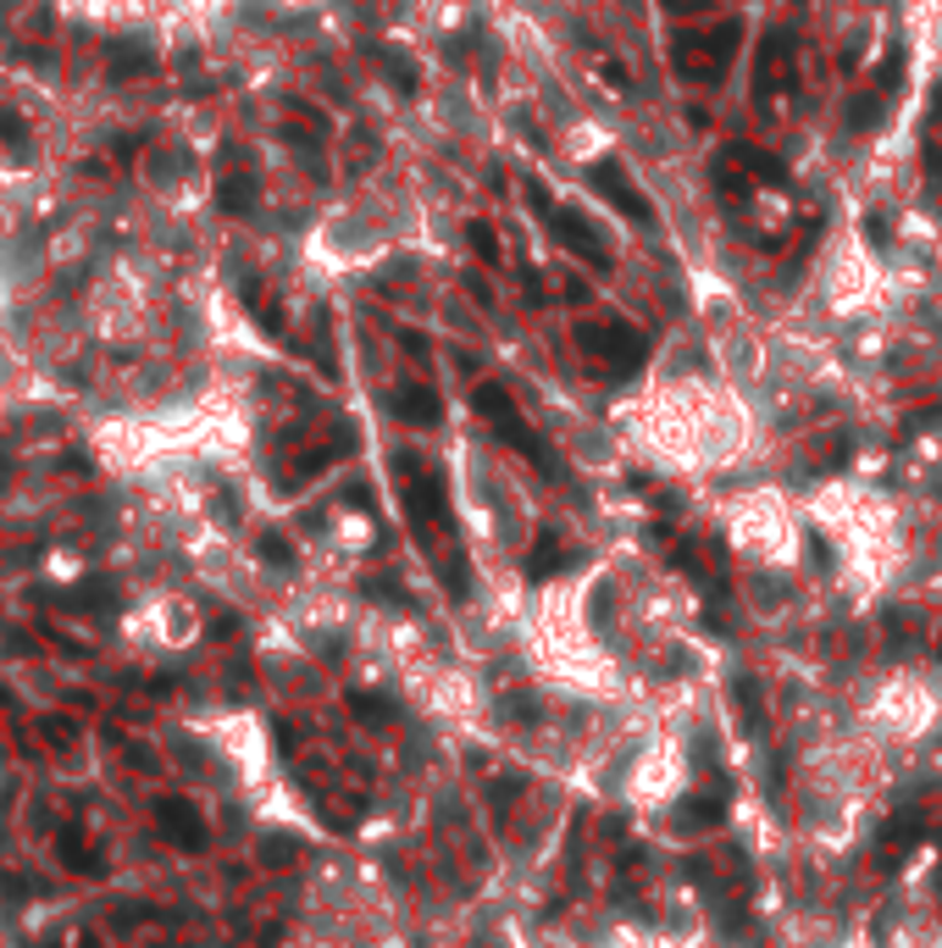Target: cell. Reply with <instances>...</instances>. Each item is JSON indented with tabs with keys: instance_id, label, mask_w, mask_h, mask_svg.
Returning <instances> with one entry per match:
<instances>
[{
	"instance_id": "cell-17",
	"label": "cell",
	"mask_w": 942,
	"mask_h": 948,
	"mask_svg": "<svg viewBox=\"0 0 942 948\" xmlns=\"http://www.w3.org/2000/svg\"><path fill=\"white\" fill-rule=\"evenodd\" d=\"M355 716H366V721H394V705H388V699H371V694H355Z\"/></svg>"
},
{
	"instance_id": "cell-12",
	"label": "cell",
	"mask_w": 942,
	"mask_h": 948,
	"mask_svg": "<svg viewBox=\"0 0 942 948\" xmlns=\"http://www.w3.org/2000/svg\"><path fill=\"white\" fill-rule=\"evenodd\" d=\"M881 106H887V95H876V90H859V95L848 101V112H842L848 134H865V128H876V123H881Z\"/></svg>"
},
{
	"instance_id": "cell-7",
	"label": "cell",
	"mask_w": 942,
	"mask_h": 948,
	"mask_svg": "<svg viewBox=\"0 0 942 948\" xmlns=\"http://www.w3.org/2000/svg\"><path fill=\"white\" fill-rule=\"evenodd\" d=\"M388 410L399 421H410V427H438V416H443V405H438V394L427 383H399L394 399H388Z\"/></svg>"
},
{
	"instance_id": "cell-19",
	"label": "cell",
	"mask_w": 942,
	"mask_h": 948,
	"mask_svg": "<svg viewBox=\"0 0 942 948\" xmlns=\"http://www.w3.org/2000/svg\"><path fill=\"white\" fill-rule=\"evenodd\" d=\"M737 705H743V721L754 727V716H760V710H754V683H749V677H737Z\"/></svg>"
},
{
	"instance_id": "cell-10",
	"label": "cell",
	"mask_w": 942,
	"mask_h": 948,
	"mask_svg": "<svg viewBox=\"0 0 942 948\" xmlns=\"http://www.w3.org/2000/svg\"><path fill=\"white\" fill-rule=\"evenodd\" d=\"M726 156H732V162H737V167H743V173H749L754 184H771V189H787V167H782L776 156H765V150H754V145H732Z\"/></svg>"
},
{
	"instance_id": "cell-18",
	"label": "cell",
	"mask_w": 942,
	"mask_h": 948,
	"mask_svg": "<svg viewBox=\"0 0 942 948\" xmlns=\"http://www.w3.org/2000/svg\"><path fill=\"white\" fill-rule=\"evenodd\" d=\"M383 67H388V79H394L399 90H410V84H416V73H410V62H399V56H383Z\"/></svg>"
},
{
	"instance_id": "cell-8",
	"label": "cell",
	"mask_w": 942,
	"mask_h": 948,
	"mask_svg": "<svg viewBox=\"0 0 942 948\" xmlns=\"http://www.w3.org/2000/svg\"><path fill=\"white\" fill-rule=\"evenodd\" d=\"M90 311H95V322H101L106 333H128V327H134V300H128V289H117V283H101V289L90 294Z\"/></svg>"
},
{
	"instance_id": "cell-16",
	"label": "cell",
	"mask_w": 942,
	"mask_h": 948,
	"mask_svg": "<svg viewBox=\"0 0 942 948\" xmlns=\"http://www.w3.org/2000/svg\"><path fill=\"white\" fill-rule=\"evenodd\" d=\"M67 7H78L84 18H123L134 0H67Z\"/></svg>"
},
{
	"instance_id": "cell-13",
	"label": "cell",
	"mask_w": 942,
	"mask_h": 948,
	"mask_svg": "<svg viewBox=\"0 0 942 948\" xmlns=\"http://www.w3.org/2000/svg\"><path fill=\"white\" fill-rule=\"evenodd\" d=\"M920 832H925V826H920V815H892V826L881 832V848H887V854H903Z\"/></svg>"
},
{
	"instance_id": "cell-2",
	"label": "cell",
	"mask_w": 942,
	"mask_h": 948,
	"mask_svg": "<svg viewBox=\"0 0 942 948\" xmlns=\"http://www.w3.org/2000/svg\"><path fill=\"white\" fill-rule=\"evenodd\" d=\"M737 40H743V23L726 18V23H710V29H688L671 40V67L693 84H715L726 79L732 56H737Z\"/></svg>"
},
{
	"instance_id": "cell-15",
	"label": "cell",
	"mask_w": 942,
	"mask_h": 948,
	"mask_svg": "<svg viewBox=\"0 0 942 948\" xmlns=\"http://www.w3.org/2000/svg\"><path fill=\"white\" fill-rule=\"evenodd\" d=\"M925 173L942 178V112H931V128H925Z\"/></svg>"
},
{
	"instance_id": "cell-3",
	"label": "cell",
	"mask_w": 942,
	"mask_h": 948,
	"mask_svg": "<svg viewBox=\"0 0 942 948\" xmlns=\"http://www.w3.org/2000/svg\"><path fill=\"white\" fill-rule=\"evenodd\" d=\"M527 206L538 211V217H550V233L583 261V267H594V272H610V239L577 211V206H555L550 200V189L544 184H527Z\"/></svg>"
},
{
	"instance_id": "cell-11",
	"label": "cell",
	"mask_w": 942,
	"mask_h": 948,
	"mask_svg": "<svg viewBox=\"0 0 942 948\" xmlns=\"http://www.w3.org/2000/svg\"><path fill=\"white\" fill-rule=\"evenodd\" d=\"M465 239H471V250H478V261H483V267H505V244H500L494 222L471 217V222H465Z\"/></svg>"
},
{
	"instance_id": "cell-9",
	"label": "cell",
	"mask_w": 942,
	"mask_h": 948,
	"mask_svg": "<svg viewBox=\"0 0 942 948\" xmlns=\"http://www.w3.org/2000/svg\"><path fill=\"white\" fill-rule=\"evenodd\" d=\"M577 555L561 544V533H538V544H533V555H527V577L533 583H544V577H555V572H566Z\"/></svg>"
},
{
	"instance_id": "cell-14",
	"label": "cell",
	"mask_w": 942,
	"mask_h": 948,
	"mask_svg": "<svg viewBox=\"0 0 942 948\" xmlns=\"http://www.w3.org/2000/svg\"><path fill=\"white\" fill-rule=\"evenodd\" d=\"M688 826H710L715 815H721V793H699V799H682V810H677Z\"/></svg>"
},
{
	"instance_id": "cell-5",
	"label": "cell",
	"mask_w": 942,
	"mask_h": 948,
	"mask_svg": "<svg viewBox=\"0 0 942 948\" xmlns=\"http://www.w3.org/2000/svg\"><path fill=\"white\" fill-rule=\"evenodd\" d=\"M793 84H798V40H793L787 29H776V34H765V40H760L754 95H760V101H776V95H787Z\"/></svg>"
},
{
	"instance_id": "cell-4",
	"label": "cell",
	"mask_w": 942,
	"mask_h": 948,
	"mask_svg": "<svg viewBox=\"0 0 942 948\" xmlns=\"http://www.w3.org/2000/svg\"><path fill=\"white\" fill-rule=\"evenodd\" d=\"M572 344L599 366V372H638L643 355H649V338L627 322H610V316H594V322H577Z\"/></svg>"
},
{
	"instance_id": "cell-6",
	"label": "cell",
	"mask_w": 942,
	"mask_h": 948,
	"mask_svg": "<svg viewBox=\"0 0 942 948\" xmlns=\"http://www.w3.org/2000/svg\"><path fill=\"white\" fill-rule=\"evenodd\" d=\"M588 178H594V189H599V195H605V200H610L621 217H632L638 228H649V222H655V206H649V195H643V189H638V184L621 173V162H610V156H605V162H594V167H588Z\"/></svg>"
},
{
	"instance_id": "cell-1",
	"label": "cell",
	"mask_w": 942,
	"mask_h": 948,
	"mask_svg": "<svg viewBox=\"0 0 942 948\" xmlns=\"http://www.w3.org/2000/svg\"><path fill=\"white\" fill-rule=\"evenodd\" d=\"M471 410H478V416H483V421H489V427H494V433H500V438H505V444L522 455V460H533V466L544 471V478H566L561 455H555V449H550V444H544V438H538L527 421H522L516 399H511L500 383H478V388H471Z\"/></svg>"
}]
</instances>
